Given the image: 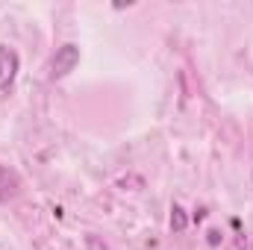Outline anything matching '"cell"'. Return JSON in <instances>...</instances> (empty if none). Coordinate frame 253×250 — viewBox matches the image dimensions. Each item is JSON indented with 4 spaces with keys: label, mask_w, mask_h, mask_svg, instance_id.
Segmentation results:
<instances>
[{
    "label": "cell",
    "mask_w": 253,
    "mask_h": 250,
    "mask_svg": "<svg viewBox=\"0 0 253 250\" xmlns=\"http://www.w3.org/2000/svg\"><path fill=\"white\" fill-rule=\"evenodd\" d=\"M18 68H21V59L15 53V47L9 44H0V91H9L15 77H18Z\"/></svg>",
    "instance_id": "2"
},
{
    "label": "cell",
    "mask_w": 253,
    "mask_h": 250,
    "mask_svg": "<svg viewBox=\"0 0 253 250\" xmlns=\"http://www.w3.org/2000/svg\"><path fill=\"white\" fill-rule=\"evenodd\" d=\"M12 194H15V177L0 165V203H3V200H9Z\"/></svg>",
    "instance_id": "3"
},
{
    "label": "cell",
    "mask_w": 253,
    "mask_h": 250,
    "mask_svg": "<svg viewBox=\"0 0 253 250\" xmlns=\"http://www.w3.org/2000/svg\"><path fill=\"white\" fill-rule=\"evenodd\" d=\"M171 230H177V233H183V230H186V212H183L180 206H174V209H171Z\"/></svg>",
    "instance_id": "4"
},
{
    "label": "cell",
    "mask_w": 253,
    "mask_h": 250,
    "mask_svg": "<svg viewBox=\"0 0 253 250\" xmlns=\"http://www.w3.org/2000/svg\"><path fill=\"white\" fill-rule=\"evenodd\" d=\"M80 62V47L77 44H62L56 53H53V59H50V77L53 80H62L68 77L74 68Z\"/></svg>",
    "instance_id": "1"
}]
</instances>
